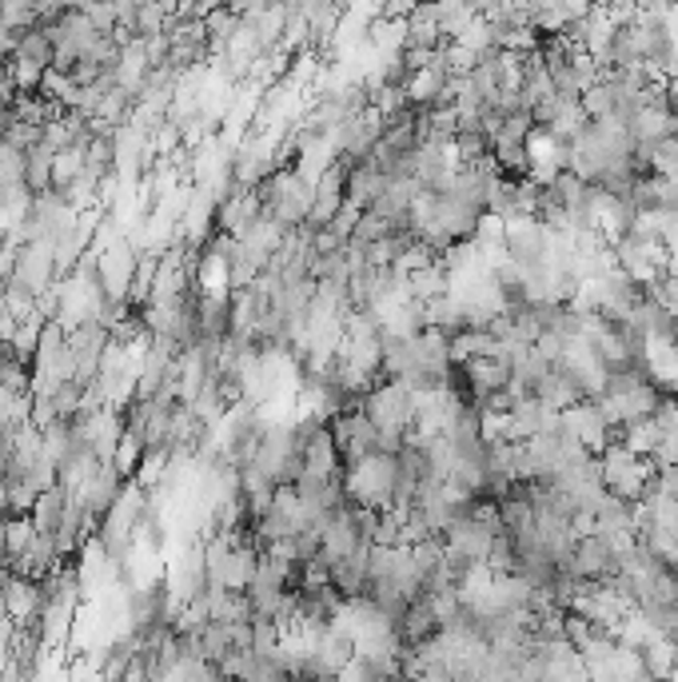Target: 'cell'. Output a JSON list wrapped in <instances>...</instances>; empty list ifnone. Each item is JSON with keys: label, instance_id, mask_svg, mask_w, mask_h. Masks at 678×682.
Wrapping results in <instances>:
<instances>
[{"label": "cell", "instance_id": "d6986e66", "mask_svg": "<svg viewBox=\"0 0 678 682\" xmlns=\"http://www.w3.org/2000/svg\"><path fill=\"white\" fill-rule=\"evenodd\" d=\"M0 523H4V543H9V555L21 559L24 551L32 546V539H36V527H32V519H29V515H4Z\"/></svg>", "mask_w": 678, "mask_h": 682}, {"label": "cell", "instance_id": "5b68a950", "mask_svg": "<svg viewBox=\"0 0 678 682\" xmlns=\"http://www.w3.org/2000/svg\"><path fill=\"white\" fill-rule=\"evenodd\" d=\"M12 275H17V280H24L32 292L53 288L56 280H61V272H56L53 240H24V243H17V256H12Z\"/></svg>", "mask_w": 678, "mask_h": 682}, {"label": "cell", "instance_id": "5bb4252c", "mask_svg": "<svg viewBox=\"0 0 678 682\" xmlns=\"http://www.w3.org/2000/svg\"><path fill=\"white\" fill-rule=\"evenodd\" d=\"M12 56H21V61H29V64H41V68H53V32L44 29V24L21 32V41H17Z\"/></svg>", "mask_w": 678, "mask_h": 682}, {"label": "cell", "instance_id": "44dd1931", "mask_svg": "<svg viewBox=\"0 0 678 682\" xmlns=\"http://www.w3.org/2000/svg\"><path fill=\"white\" fill-rule=\"evenodd\" d=\"M168 29V9L157 0H140L136 4V36H157Z\"/></svg>", "mask_w": 678, "mask_h": 682}, {"label": "cell", "instance_id": "ffe728a7", "mask_svg": "<svg viewBox=\"0 0 678 682\" xmlns=\"http://www.w3.org/2000/svg\"><path fill=\"white\" fill-rule=\"evenodd\" d=\"M24 169H29V156L21 148L0 144V192L24 188Z\"/></svg>", "mask_w": 678, "mask_h": 682}, {"label": "cell", "instance_id": "7c38bea8", "mask_svg": "<svg viewBox=\"0 0 678 682\" xmlns=\"http://www.w3.org/2000/svg\"><path fill=\"white\" fill-rule=\"evenodd\" d=\"M407 284H411V295L416 300H439V295H448L451 292V272H448V263L439 260H431V263H423V268H416V272L407 275Z\"/></svg>", "mask_w": 678, "mask_h": 682}, {"label": "cell", "instance_id": "8992f818", "mask_svg": "<svg viewBox=\"0 0 678 682\" xmlns=\"http://www.w3.org/2000/svg\"><path fill=\"white\" fill-rule=\"evenodd\" d=\"M555 231L539 216H512L507 220V256L515 263H535L551 252Z\"/></svg>", "mask_w": 678, "mask_h": 682}, {"label": "cell", "instance_id": "4fadbf2b", "mask_svg": "<svg viewBox=\"0 0 678 682\" xmlns=\"http://www.w3.org/2000/svg\"><path fill=\"white\" fill-rule=\"evenodd\" d=\"M24 156H29V169H24V184H29L32 192H36V196H41V192H49L53 188V148L44 144V140H36V144L29 148V152H24Z\"/></svg>", "mask_w": 678, "mask_h": 682}, {"label": "cell", "instance_id": "8fae6325", "mask_svg": "<svg viewBox=\"0 0 678 682\" xmlns=\"http://www.w3.org/2000/svg\"><path fill=\"white\" fill-rule=\"evenodd\" d=\"M64 507H68V487L56 484V487H49V491H41L29 511L32 527H36L41 535H56V527H61V519H64Z\"/></svg>", "mask_w": 678, "mask_h": 682}, {"label": "cell", "instance_id": "e0dca14e", "mask_svg": "<svg viewBox=\"0 0 678 682\" xmlns=\"http://www.w3.org/2000/svg\"><path fill=\"white\" fill-rule=\"evenodd\" d=\"M41 24L36 0H0V29L9 32H29Z\"/></svg>", "mask_w": 678, "mask_h": 682}, {"label": "cell", "instance_id": "7a4b0ae2", "mask_svg": "<svg viewBox=\"0 0 678 682\" xmlns=\"http://www.w3.org/2000/svg\"><path fill=\"white\" fill-rule=\"evenodd\" d=\"M599 472H603L606 491L638 504L650 484V475H655V459H650V455L626 452L623 443H606L603 452H599Z\"/></svg>", "mask_w": 678, "mask_h": 682}, {"label": "cell", "instance_id": "ba28073f", "mask_svg": "<svg viewBox=\"0 0 678 682\" xmlns=\"http://www.w3.org/2000/svg\"><path fill=\"white\" fill-rule=\"evenodd\" d=\"M463 371H467L471 396L480 403L483 396H491V391H499L512 383V351H503V356H475L463 364Z\"/></svg>", "mask_w": 678, "mask_h": 682}, {"label": "cell", "instance_id": "30bf717a", "mask_svg": "<svg viewBox=\"0 0 678 682\" xmlns=\"http://www.w3.org/2000/svg\"><path fill=\"white\" fill-rule=\"evenodd\" d=\"M403 44H416V48H439V44H443V29H439V17H435V0H419L416 9L407 12Z\"/></svg>", "mask_w": 678, "mask_h": 682}, {"label": "cell", "instance_id": "cb8c5ba5", "mask_svg": "<svg viewBox=\"0 0 678 682\" xmlns=\"http://www.w3.org/2000/svg\"><path fill=\"white\" fill-rule=\"evenodd\" d=\"M84 12H88V21H93L100 32H112L116 29V0H88V4H84Z\"/></svg>", "mask_w": 678, "mask_h": 682}, {"label": "cell", "instance_id": "ac0fdd59", "mask_svg": "<svg viewBox=\"0 0 678 682\" xmlns=\"http://www.w3.org/2000/svg\"><path fill=\"white\" fill-rule=\"evenodd\" d=\"M240 12L232 9V4H219V9H212V12H204V24H208V41H212V56L224 48V41H228L232 32L240 29Z\"/></svg>", "mask_w": 678, "mask_h": 682}, {"label": "cell", "instance_id": "9c48e42d", "mask_svg": "<svg viewBox=\"0 0 678 682\" xmlns=\"http://www.w3.org/2000/svg\"><path fill=\"white\" fill-rule=\"evenodd\" d=\"M391 184V176H387L384 169H379L376 160L367 156V160H355L352 169H347V199L352 204H359V208H367L372 199L379 196V192Z\"/></svg>", "mask_w": 678, "mask_h": 682}, {"label": "cell", "instance_id": "603a6c76", "mask_svg": "<svg viewBox=\"0 0 678 682\" xmlns=\"http://www.w3.org/2000/svg\"><path fill=\"white\" fill-rule=\"evenodd\" d=\"M44 125H36V120H21V116H12V125H9V137H4V144L12 148H21V152H29L36 140H41Z\"/></svg>", "mask_w": 678, "mask_h": 682}, {"label": "cell", "instance_id": "2e32d148", "mask_svg": "<svg viewBox=\"0 0 678 682\" xmlns=\"http://www.w3.org/2000/svg\"><path fill=\"white\" fill-rule=\"evenodd\" d=\"M132 108H136V96H132V93H125V88H120V85H112L105 96H100V105H96V116H100L105 125L120 128V125H128V116H132Z\"/></svg>", "mask_w": 678, "mask_h": 682}, {"label": "cell", "instance_id": "3957f363", "mask_svg": "<svg viewBox=\"0 0 678 682\" xmlns=\"http://www.w3.org/2000/svg\"><path fill=\"white\" fill-rule=\"evenodd\" d=\"M327 427H332L335 452H340V463H344V467L355 459H364V455L379 452V427L372 423L364 403H359V408L335 411L332 420H327Z\"/></svg>", "mask_w": 678, "mask_h": 682}, {"label": "cell", "instance_id": "6da1fadb", "mask_svg": "<svg viewBox=\"0 0 678 682\" xmlns=\"http://www.w3.org/2000/svg\"><path fill=\"white\" fill-rule=\"evenodd\" d=\"M344 499L367 511H387L396 499V455L372 452L344 467Z\"/></svg>", "mask_w": 678, "mask_h": 682}, {"label": "cell", "instance_id": "9a60e30c", "mask_svg": "<svg viewBox=\"0 0 678 682\" xmlns=\"http://www.w3.org/2000/svg\"><path fill=\"white\" fill-rule=\"evenodd\" d=\"M84 164H88V148H80V144L61 148V152L53 156V188L56 192L68 188V184L84 172Z\"/></svg>", "mask_w": 678, "mask_h": 682}, {"label": "cell", "instance_id": "d4e9b609", "mask_svg": "<svg viewBox=\"0 0 678 682\" xmlns=\"http://www.w3.org/2000/svg\"><path fill=\"white\" fill-rule=\"evenodd\" d=\"M9 543H4V523H0V571H4V567H9Z\"/></svg>", "mask_w": 678, "mask_h": 682}, {"label": "cell", "instance_id": "52a82bcc", "mask_svg": "<svg viewBox=\"0 0 678 682\" xmlns=\"http://www.w3.org/2000/svg\"><path fill=\"white\" fill-rule=\"evenodd\" d=\"M125 484H128V475L116 472V463H100L93 479H88V484H84V487H76L73 495H80L84 511H88V515H93V519H96V523H100V519H105V515L112 511L116 499H120Z\"/></svg>", "mask_w": 678, "mask_h": 682}, {"label": "cell", "instance_id": "277c9868", "mask_svg": "<svg viewBox=\"0 0 678 682\" xmlns=\"http://www.w3.org/2000/svg\"><path fill=\"white\" fill-rule=\"evenodd\" d=\"M563 427L571 431L574 440L583 443L591 455L603 452L606 443H615V427H611V420L603 415L595 396H586V399H579V403H571V408H563Z\"/></svg>", "mask_w": 678, "mask_h": 682}, {"label": "cell", "instance_id": "7402d4cb", "mask_svg": "<svg viewBox=\"0 0 678 682\" xmlns=\"http://www.w3.org/2000/svg\"><path fill=\"white\" fill-rule=\"evenodd\" d=\"M283 627L276 619H251V651L256 654H276L280 651Z\"/></svg>", "mask_w": 678, "mask_h": 682}]
</instances>
